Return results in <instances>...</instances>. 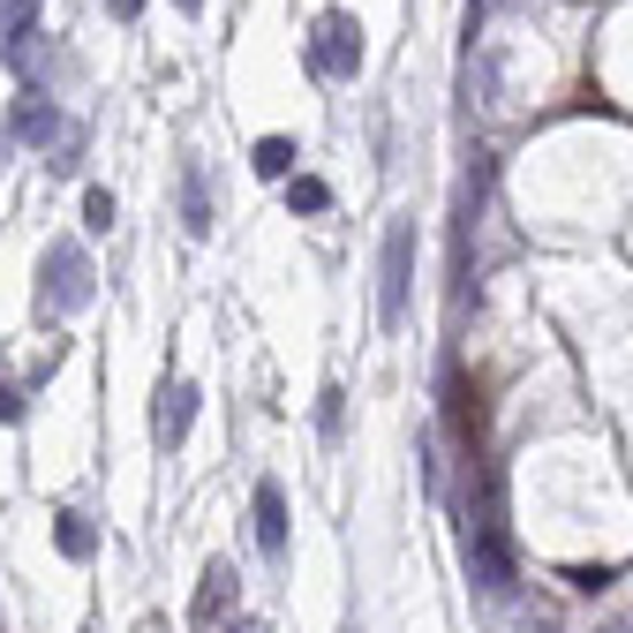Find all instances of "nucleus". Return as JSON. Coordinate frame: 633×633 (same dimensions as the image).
Returning <instances> with one entry per match:
<instances>
[{"label":"nucleus","mask_w":633,"mask_h":633,"mask_svg":"<svg viewBox=\"0 0 633 633\" xmlns=\"http://www.w3.org/2000/svg\"><path fill=\"white\" fill-rule=\"evenodd\" d=\"M483 400H490V384L483 378H453V422H461V437H467V453H483V415H490V408H483Z\"/></svg>","instance_id":"nucleus-2"},{"label":"nucleus","mask_w":633,"mask_h":633,"mask_svg":"<svg viewBox=\"0 0 633 633\" xmlns=\"http://www.w3.org/2000/svg\"><path fill=\"white\" fill-rule=\"evenodd\" d=\"M256 544L272 550H287V498H279V483H256Z\"/></svg>","instance_id":"nucleus-3"},{"label":"nucleus","mask_w":633,"mask_h":633,"mask_svg":"<svg viewBox=\"0 0 633 633\" xmlns=\"http://www.w3.org/2000/svg\"><path fill=\"white\" fill-rule=\"evenodd\" d=\"M408 250H415V234L392 226V242H384V325H400V309H408Z\"/></svg>","instance_id":"nucleus-1"},{"label":"nucleus","mask_w":633,"mask_h":633,"mask_svg":"<svg viewBox=\"0 0 633 633\" xmlns=\"http://www.w3.org/2000/svg\"><path fill=\"white\" fill-rule=\"evenodd\" d=\"M287 167H295V144H279V136L256 144V173H287Z\"/></svg>","instance_id":"nucleus-6"},{"label":"nucleus","mask_w":633,"mask_h":633,"mask_svg":"<svg viewBox=\"0 0 633 633\" xmlns=\"http://www.w3.org/2000/svg\"><path fill=\"white\" fill-rule=\"evenodd\" d=\"M84 219L106 234V226H114V197H106V189H91V197H84Z\"/></svg>","instance_id":"nucleus-8"},{"label":"nucleus","mask_w":633,"mask_h":633,"mask_svg":"<svg viewBox=\"0 0 633 633\" xmlns=\"http://www.w3.org/2000/svg\"><path fill=\"white\" fill-rule=\"evenodd\" d=\"M0 422H15V392L8 384H0Z\"/></svg>","instance_id":"nucleus-9"},{"label":"nucleus","mask_w":633,"mask_h":633,"mask_svg":"<svg viewBox=\"0 0 633 633\" xmlns=\"http://www.w3.org/2000/svg\"><path fill=\"white\" fill-rule=\"evenodd\" d=\"M189 415H197V392H189V384H167V392H159V437H167V445H181Z\"/></svg>","instance_id":"nucleus-4"},{"label":"nucleus","mask_w":633,"mask_h":633,"mask_svg":"<svg viewBox=\"0 0 633 633\" xmlns=\"http://www.w3.org/2000/svg\"><path fill=\"white\" fill-rule=\"evenodd\" d=\"M61 550H68V558H84V550H91V528H84V513H61Z\"/></svg>","instance_id":"nucleus-7"},{"label":"nucleus","mask_w":633,"mask_h":633,"mask_svg":"<svg viewBox=\"0 0 633 633\" xmlns=\"http://www.w3.org/2000/svg\"><path fill=\"white\" fill-rule=\"evenodd\" d=\"M219 611H226V566H211V573H204V595H197V626H219Z\"/></svg>","instance_id":"nucleus-5"},{"label":"nucleus","mask_w":633,"mask_h":633,"mask_svg":"<svg viewBox=\"0 0 633 633\" xmlns=\"http://www.w3.org/2000/svg\"><path fill=\"white\" fill-rule=\"evenodd\" d=\"M114 8H122V15H136V8H144V0H114Z\"/></svg>","instance_id":"nucleus-10"}]
</instances>
